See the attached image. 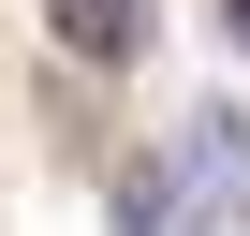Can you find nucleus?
<instances>
[{"instance_id":"nucleus-3","label":"nucleus","mask_w":250,"mask_h":236,"mask_svg":"<svg viewBox=\"0 0 250 236\" xmlns=\"http://www.w3.org/2000/svg\"><path fill=\"white\" fill-rule=\"evenodd\" d=\"M206 207H191V177L177 163H133V177H118V236H191Z\"/></svg>"},{"instance_id":"nucleus-1","label":"nucleus","mask_w":250,"mask_h":236,"mask_svg":"<svg viewBox=\"0 0 250 236\" xmlns=\"http://www.w3.org/2000/svg\"><path fill=\"white\" fill-rule=\"evenodd\" d=\"M177 177H191V207L221 221V207H250V118L235 103H206L191 133H177Z\"/></svg>"},{"instance_id":"nucleus-4","label":"nucleus","mask_w":250,"mask_h":236,"mask_svg":"<svg viewBox=\"0 0 250 236\" xmlns=\"http://www.w3.org/2000/svg\"><path fill=\"white\" fill-rule=\"evenodd\" d=\"M221 30H235V45H250V0H221Z\"/></svg>"},{"instance_id":"nucleus-2","label":"nucleus","mask_w":250,"mask_h":236,"mask_svg":"<svg viewBox=\"0 0 250 236\" xmlns=\"http://www.w3.org/2000/svg\"><path fill=\"white\" fill-rule=\"evenodd\" d=\"M44 30H59V59L118 74V59H147V0H44Z\"/></svg>"}]
</instances>
